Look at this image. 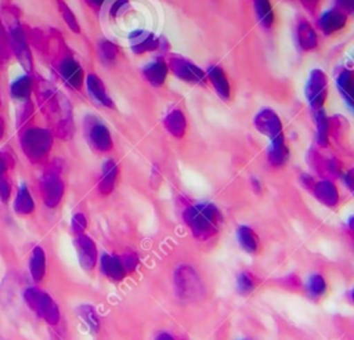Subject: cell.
Instances as JSON below:
<instances>
[{
    "label": "cell",
    "instance_id": "277c9868",
    "mask_svg": "<svg viewBox=\"0 0 354 340\" xmlns=\"http://www.w3.org/2000/svg\"><path fill=\"white\" fill-rule=\"evenodd\" d=\"M53 138L43 129H30L21 138V148L32 162L43 160L51 149Z\"/></svg>",
    "mask_w": 354,
    "mask_h": 340
},
{
    "label": "cell",
    "instance_id": "d6986e66",
    "mask_svg": "<svg viewBox=\"0 0 354 340\" xmlns=\"http://www.w3.org/2000/svg\"><path fill=\"white\" fill-rule=\"evenodd\" d=\"M325 84H326V80H325V76L322 75V72H318L315 70L310 83H308V88H311L310 95L308 98L315 102V105L318 104H322L324 102V98H325Z\"/></svg>",
    "mask_w": 354,
    "mask_h": 340
},
{
    "label": "cell",
    "instance_id": "e0dca14e",
    "mask_svg": "<svg viewBox=\"0 0 354 340\" xmlns=\"http://www.w3.org/2000/svg\"><path fill=\"white\" fill-rule=\"evenodd\" d=\"M76 314L83 321V323L87 326V329L91 333H97L100 329V318L95 311V308L91 304H80L76 307Z\"/></svg>",
    "mask_w": 354,
    "mask_h": 340
},
{
    "label": "cell",
    "instance_id": "484cf974",
    "mask_svg": "<svg viewBox=\"0 0 354 340\" xmlns=\"http://www.w3.org/2000/svg\"><path fill=\"white\" fill-rule=\"evenodd\" d=\"M254 287H256V281L250 272L243 271L236 276V290L239 294L246 296L252 293Z\"/></svg>",
    "mask_w": 354,
    "mask_h": 340
},
{
    "label": "cell",
    "instance_id": "ffe728a7",
    "mask_svg": "<svg viewBox=\"0 0 354 340\" xmlns=\"http://www.w3.org/2000/svg\"><path fill=\"white\" fill-rule=\"evenodd\" d=\"M61 75L73 87H80L82 84V69L77 62L66 59L61 68Z\"/></svg>",
    "mask_w": 354,
    "mask_h": 340
},
{
    "label": "cell",
    "instance_id": "ac0fdd59",
    "mask_svg": "<svg viewBox=\"0 0 354 340\" xmlns=\"http://www.w3.org/2000/svg\"><path fill=\"white\" fill-rule=\"evenodd\" d=\"M326 281L321 274L310 275L304 285V290L311 300H319L321 297H324V294L326 293Z\"/></svg>",
    "mask_w": 354,
    "mask_h": 340
},
{
    "label": "cell",
    "instance_id": "4fadbf2b",
    "mask_svg": "<svg viewBox=\"0 0 354 340\" xmlns=\"http://www.w3.org/2000/svg\"><path fill=\"white\" fill-rule=\"evenodd\" d=\"M116 178H118V164L115 163V160L108 159L102 164L101 178H100V182H98V191L102 195L111 193L113 191V188H115Z\"/></svg>",
    "mask_w": 354,
    "mask_h": 340
},
{
    "label": "cell",
    "instance_id": "8fae6325",
    "mask_svg": "<svg viewBox=\"0 0 354 340\" xmlns=\"http://www.w3.org/2000/svg\"><path fill=\"white\" fill-rule=\"evenodd\" d=\"M170 66L173 68L176 75L184 80L201 83L205 79V73L199 68H196L195 65H192L191 62H187L184 59H177V61L170 59Z\"/></svg>",
    "mask_w": 354,
    "mask_h": 340
},
{
    "label": "cell",
    "instance_id": "6da1fadb",
    "mask_svg": "<svg viewBox=\"0 0 354 340\" xmlns=\"http://www.w3.org/2000/svg\"><path fill=\"white\" fill-rule=\"evenodd\" d=\"M184 220L192 235L199 240H207L218 232L221 214L210 203L191 205L184 210Z\"/></svg>",
    "mask_w": 354,
    "mask_h": 340
},
{
    "label": "cell",
    "instance_id": "d590c367",
    "mask_svg": "<svg viewBox=\"0 0 354 340\" xmlns=\"http://www.w3.org/2000/svg\"><path fill=\"white\" fill-rule=\"evenodd\" d=\"M340 6L346 10H350V11H354V0H339Z\"/></svg>",
    "mask_w": 354,
    "mask_h": 340
},
{
    "label": "cell",
    "instance_id": "f546056e",
    "mask_svg": "<svg viewBox=\"0 0 354 340\" xmlns=\"http://www.w3.org/2000/svg\"><path fill=\"white\" fill-rule=\"evenodd\" d=\"M58 6H59V11H61V14H62V17H64V21L66 22V25L73 30V32H80V26H79V22H77V19L75 18V15H73V12L71 11V8L68 7V4H65L64 1H61V0H58Z\"/></svg>",
    "mask_w": 354,
    "mask_h": 340
},
{
    "label": "cell",
    "instance_id": "d4e9b609",
    "mask_svg": "<svg viewBox=\"0 0 354 340\" xmlns=\"http://www.w3.org/2000/svg\"><path fill=\"white\" fill-rule=\"evenodd\" d=\"M339 88L344 98H347V102H350L354 108V75L350 72H346L340 75L339 77Z\"/></svg>",
    "mask_w": 354,
    "mask_h": 340
},
{
    "label": "cell",
    "instance_id": "2e32d148",
    "mask_svg": "<svg viewBox=\"0 0 354 340\" xmlns=\"http://www.w3.org/2000/svg\"><path fill=\"white\" fill-rule=\"evenodd\" d=\"M35 210V200L25 184H21L15 199H14V211L18 216H29Z\"/></svg>",
    "mask_w": 354,
    "mask_h": 340
},
{
    "label": "cell",
    "instance_id": "30bf717a",
    "mask_svg": "<svg viewBox=\"0 0 354 340\" xmlns=\"http://www.w3.org/2000/svg\"><path fill=\"white\" fill-rule=\"evenodd\" d=\"M256 126L259 129V131H261L263 134L268 135L272 140L277 138H282V131H281V122L279 119L270 111H264L261 112L257 119H256Z\"/></svg>",
    "mask_w": 354,
    "mask_h": 340
},
{
    "label": "cell",
    "instance_id": "4316f807",
    "mask_svg": "<svg viewBox=\"0 0 354 340\" xmlns=\"http://www.w3.org/2000/svg\"><path fill=\"white\" fill-rule=\"evenodd\" d=\"M209 77L214 83V88L221 94V97H228L230 88H228V82L224 76V73L218 68H212L209 70Z\"/></svg>",
    "mask_w": 354,
    "mask_h": 340
},
{
    "label": "cell",
    "instance_id": "52a82bcc",
    "mask_svg": "<svg viewBox=\"0 0 354 340\" xmlns=\"http://www.w3.org/2000/svg\"><path fill=\"white\" fill-rule=\"evenodd\" d=\"M87 138L93 148L100 152H108L112 148V137L105 124L95 120L88 124L87 129Z\"/></svg>",
    "mask_w": 354,
    "mask_h": 340
},
{
    "label": "cell",
    "instance_id": "836d02e7",
    "mask_svg": "<svg viewBox=\"0 0 354 340\" xmlns=\"http://www.w3.org/2000/svg\"><path fill=\"white\" fill-rule=\"evenodd\" d=\"M100 54L102 57V59L105 61H113L115 55H116V47L112 44V43H108V41H104L101 46H100Z\"/></svg>",
    "mask_w": 354,
    "mask_h": 340
},
{
    "label": "cell",
    "instance_id": "d6a6232c",
    "mask_svg": "<svg viewBox=\"0 0 354 340\" xmlns=\"http://www.w3.org/2000/svg\"><path fill=\"white\" fill-rule=\"evenodd\" d=\"M120 260H122V263H123V265H124L127 274H129V272H133V271L137 268V265H138V256H137V253H134V252H126V253H123V254L120 256Z\"/></svg>",
    "mask_w": 354,
    "mask_h": 340
},
{
    "label": "cell",
    "instance_id": "5bb4252c",
    "mask_svg": "<svg viewBox=\"0 0 354 340\" xmlns=\"http://www.w3.org/2000/svg\"><path fill=\"white\" fill-rule=\"evenodd\" d=\"M86 87H87L88 94L97 102H100V104H102L104 106H108V108L112 106V100L108 95V93L105 90V86H104L102 80L98 76H95L94 73H90L86 79Z\"/></svg>",
    "mask_w": 354,
    "mask_h": 340
},
{
    "label": "cell",
    "instance_id": "1f68e13d",
    "mask_svg": "<svg viewBox=\"0 0 354 340\" xmlns=\"http://www.w3.org/2000/svg\"><path fill=\"white\" fill-rule=\"evenodd\" d=\"M71 228L73 231L75 235H80V234H84L86 228H87V220L84 217L83 213H76L73 214L72 217V221H71Z\"/></svg>",
    "mask_w": 354,
    "mask_h": 340
},
{
    "label": "cell",
    "instance_id": "44dd1931",
    "mask_svg": "<svg viewBox=\"0 0 354 340\" xmlns=\"http://www.w3.org/2000/svg\"><path fill=\"white\" fill-rule=\"evenodd\" d=\"M166 65L162 61H153L149 65L145 66L144 69V75L148 79V82H151L153 86H159L163 83L165 77H166Z\"/></svg>",
    "mask_w": 354,
    "mask_h": 340
},
{
    "label": "cell",
    "instance_id": "e575fe53",
    "mask_svg": "<svg viewBox=\"0 0 354 340\" xmlns=\"http://www.w3.org/2000/svg\"><path fill=\"white\" fill-rule=\"evenodd\" d=\"M346 184L354 192V169L346 174Z\"/></svg>",
    "mask_w": 354,
    "mask_h": 340
},
{
    "label": "cell",
    "instance_id": "5b68a950",
    "mask_svg": "<svg viewBox=\"0 0 354 340\" xmlns=\"http://www.w3.org/2000/svg\"><path fill=\"white\" fill-rule=\"evenodd\" d=\"M64 182L57 170H48L43 174L40 181V192L43 203L47 207L54 209L59 205L64 196Z\"/></svg>",
    "mask_w": 354,
    "mask_h": 340
},
{
    "label": "cell",
    "instance_id": "8d00e7d4",
    "mask_svg": "<svg viewBox=\"0 0 354 340\" xmlns=\"http://www.w3.org/2000/svg\"><path fill=\"white\" fill-rule=\"evenodd\" d=\"M155 340H176L170 333H167V332H160L158 336H156V339Z\"/></svg>",
    "mask_w": 354,
    "mask_h": 340
},
{
    "label": "cell",
    "instance_id": "3957f363",
    "mask_svg": "<svg viewBox=\"0 0 354 340\" xmlns=\"http://www.w3.org/2000/svg\"><path fill=\"white\" fill-rule=\"evenodd\" d=\"M174 286L180 299L194 301L203 294V285L196 274V271L188 265L183 264L174 271Z\"/></svg>",
    "mask_w": 354,
    "mask_h": 340
},
{
    "label": "cell",
    "instance_id": "7402d4cb",
    "mask_svg": "<svg viewBox=\"0 0 354 340\" xmlns=\"http://www.w3.org/2000/svg\"><path fill=\"white\" fill-rule=\"evenodd\" d=\"M131 47L136 50V53H142L151 48L156 47V40L151 33L147 32H134L130 36Z\"/></svg>",
    "mask_w": 354,
    "mask_h": 340
},
{
    "label": "cell",
    "instance_id": "7c38bea8",
    "mask_svg": "<svg viewBox=\"0 0 354 340\" xmlns=\"http://www.w3.org/2000/svg\"><path fill=\"white\" fill-rule=\"evenodd\" d=\"M46 252L43 247L36 246L32 249L30 256H29V274L35 282L43 281L46 275Z\"/></svg>",
    "mask_w": 354,
    "mask_h": 340
},
{
    "label": "cell",
    "instance_id": "83f0119b",
    "mask_svg": "<svg viewBox=\"0 0 354 340\" xmlns=\"http://www.w3.org/2000/svg\"><path fill=\"white\" fill-rule=\"evenodd\" d=\"M6 170H7V160L0 153V200L1 202H7L11 193V187L7 180Z\"/></svg>",
    "mask_w": 354,
    "mask_h": 340
},
{
    "label": "cell",
    "instance_id": "f35d334b",
    "mask_svg": "<svg viewBox=\"0 0 354 340\" xmlns=\"http://www.w3.org/2000/svg\"><path fill=\"white\" fill-rule=\"evenodd\" d=\"M350 300H351V303L354 304V287L350 290Z\"/></svg>",
    "mask_w": 354,
    "mask_h": 340
},
{
    "label": "cell",
    "instance_id": "cb8c5ba5",
    "mask_svg": "<svg viewBox=\"0 0 354 340\" xmlns=\"http://www.w3.org/2000/svg\"><path fill=\"white\" fill-rule=\"evenodd\" d=\"M165 126L170 134L176 137H181L185 131V119L180 111H173L165 120Z\"/></svg>",
    "mask_w": 354,
    "mask_h": 340
},
{
    "label": "cell",
    "instance_id": "9c48e42d",
    "mask_svg": "<svg viewBox=\"0 0 354 340\" xmlns=\"http://www.w3.org/2000/svg\"><path fill=\"white\" fill-rule=\"evenodd\" d=\"M314 196L325 206L328 207H335L339 203V192L337 188L335 187L333 182L329 180H322V181H314L311 185Z\"/></svg>",
    "mask_w": 354,
    "mask_h": 340
},
{
    "label": "cell",
    "instance_id": "603a6c76",
    "mask_svg": "<svg viewBox=\"0 0 354 340\" xmlns=\"http://www.w3.org/2000/svg\"><path fill=\"white\" fill-rule=\"evenodd\" d=\"M344 25V15L337 10H329L321 18V26L324 32L332 33Z\"/></svg>",
    "mask_w": 354,
    "mask_h": 340
},
{
    "label": "cell",
    "instance_id": "8992f818",
    "mask_svg": "<svg viewBox=\"0 0 354 340\" xmlns=\"http://www.w3.org/2000/svg\"><path fill=\"white\" fill-rule=\"evenodd\" d=\"M73 246L82 268L86 271H93L98 263V252L93 238L86 234L76 235L73 239Z\"/></svg>",
    "mask_w": 354,
    "mask_h": 340
},
{
    "label": "cell",
    "instance_id": "ba28073f",
    "mask_svg": "<svg viewBox=\"0 0 354 340\" xmlns=\"http://www.w3.org/2000/svg\"><path fill=\"white\" fill-rule=\"evenodd\" d=\"M100 268L102 274L113 282H119L124 279V276L127 275V271L120 260V256H116V254L104 253L100 257Z\"/></svg>",
    "mask_w": 354,
    "mask_h": 340
},
{
    "label": "cell",
    "instance_id": "f1b7e54d",
    "mask_svg": "<svg viewBox=\"0 0 354 340\" xmlns=\"http://www.w3.org/2000/svg\"><path fill=\"white\" fill-rule=\"evenodd\" d=\"M254 6H256V11H257L259 19L264 25H270L271 21H272V11H271L268 0H256Z\"/></svg>",
    "mask_w": 354,
    "mask_h": 340
},
{
    "label": "cell",
    "instance_id": "60d3db41",
    "mask_svg": "<svg viewBox=\"0 0 354 340\" xmlns=\"http://www.w3.org/2000/svg\"><path fill=\"white\" fill-rule=\"evenodd\" d=\"M304 1H306V3H308V1H314V0H304Z\"/></svg>",
    "mask_w": 354,
    "mask_h": 340
},
{
    "label": "cell",
    "instance_id": "9a60e30c",
    "mask_svg": "<svg viewBox=\"0 0 354 340\" xmlns=\"http://www.w3.org/2000/svg\"><path fill=\"white\" fill-rule=\"evenodd\" d=\"M236 240L239 246L249 254H254L259 250V236L248 225H239L236 228Z\"/></svg>",
    "mask_w": 354,
    "mask_h": 340
},
{
    "label": "cell",
    "instance_id": "4dcf8cb0",
    "mask_svg": "<svg viewBox=\"0 0 354 340\" xmlns=\"http://www.w3.org/2000/svg\"><path fill=\"white\" fill-rule=\"evenodd\" d=\"M11 93L14 94V97H18V98L28 97L29 93H30V82H29V79L25 76V77L18 79L17 82H14L11 84Z\"/></svg>",
    "mask_w": 354,
    "mask_h": 340
},
{
    "label": "cell",
    "instance_id": "7a4b0ae2",
    "mask_svg": "<svg viewBox=\"0 0 354 340\" xmlns=\"http://www.w3.org/2000/svg\"><path fill=\"white\" fill-rule=\"evenodd\" d=\"M24 301L47 325L57 326L61 321V311L53 297L36 286L24 290Z\"/></svg>",
    "mask_w": 354,
    "mask_h": 340
},
{
    "label": "cell",
    "instance_id": "ab89813d",
    "mask_svg": "<svg viewBox=\"0 0 354 340\" xmlns=\"http://www.w3.org/2000/svg\"><path fill=\"white\" fill-rule=\"evenodd\" d=\"M3 137V123H1V120H0V138Z\"/></svg>",
    "mask_w": 354,
    "mask_h": 340
},
{
    "label": "cell",
    "instance_id": "74e56055",
    "mask_svg": "<svg viewBox=\"0 0 354 340\" xmlns=\"http://www.w3.org/2000/svg\"><path fill=\"white\" fill-rule=\"evenodd\" d=\"M102 1H104V0H87V3H90V4H91V6H94V7L101 6V4H102Z\"/></svg>",
    "mask_w": 354,
    "mask_h": 340
}]
</instances>
